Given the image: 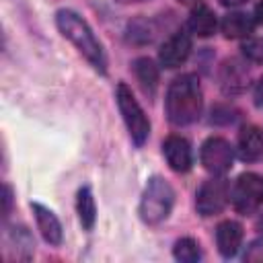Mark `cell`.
I'll use <instances>...</instances> for the list:
<instances>
[{
    "mask_svg": "<svg viewBox=\"0 0 263 263\" xmlns=\"http://www.w3.org/2000/svg\"><path fill=\"white\" fill-rule=\"evenodd\" d=\"M119 2H125L127 4V2H142V0H119Z\"/></svg>",
    "mask_w": 263,
    "mask_h": 263,
    "instance_id": "cell-24",
    "label": "cell"
},
{
    "mask_svg": "<svg viewBox=\"0 0 263 263\" xmlns=\"http://www.w3.org/2000/svg\"><path fill=\"white\" fill-rule=\"evenodd\" d=\"M173 255H175V259L181 261V263H195V261L201 259V251H199L197 240H193V238H189V236L179 238V240L175 242Z\"/></svg>",
    "mask_w": 263,
    "mask_h": 263,
    "instance_id": "cell-17",
    "label": "cell"
},
{
    "mask_svg": "<svg viewBox=\"0 0 263 263\" xmlns=\"http://www.w3.org/2000/svg\"><path fill=\"white\" fill-rule=\"evenodd\" d=\"M173 205H175V189L171 187V183L164 181L162 177H152L140 201V218L146 224L156 226L168 218Z\"/></svg>",
    "mask_w": 263,
    "mask_h": 263,
    "instance_id": "cell-3",
    "label": "cell"
},
{
    "mask_svg": "<svg viewBox=\"0 0 263 263\" xmlns=\"http://www.w3.org/2000/svg\"><path fill=\"white\" fill-rule=\"evenodd\" d=\"M245 2L247 0H220V4H224V6H240Z\"/></svg>",
    "mask_w": 263,
    "mask_h": 263,
    "instance_id": "cell-23",
    "label": "cell"
},
{
    "mask_svg": "<svg viewBox=\"0 0 263 263\" xmlns=\"http://www.w3.org/2000/svg\"><path fill=\"white\" fill-rule=\"evenodd\" d=\"M199 158H201V164L205 171H210L212 175H224L232 168L234 150L224 138L212 136L201 144Z\"/></svg>",
    "mask_w": 263,
    "mask_h": 263,
    "instance_id": "cell-6",
    "label": "cell"
},
{
    "mask_svg": "<svg viewBox=\"0 0 263 263\" xmlns=\"http://www.w3.org/2000/svg\"><path fill=\"white\" fill-rule=\"evenodd\" d=\"M245 80H247V74L240 70V66L236 62H226L224 64V74H222L224 86L230 82V90H238V88L245 86Z\"/></svg>",
    "mask_w": 263,
    "mask_h": 263,
    "instance_id": "cell-18",
    "label": "cell"
},
{
    "mask_svg": "<svg viewBox=\"0 0 263 263\" xmlns=\"http://www.w3.org/2000/svg\"><path fill=\"white\" fill-rule=\"evenodd\" d=\"M162 152L164 158L168 162V166L175 173H187L193 164V156H191V146L185 138L181 136H168L162 144Z\"/></svg>",
    "mask_w": 263,
    "mask_h": 263,
    "instance_id": "cell-9",
    "label": "cell"
},
{
    "mask_svg": "<svg viewBox=\"0 0 263 263\" xmlns=\"http://www.w3.org/2000/svg\"><path fill=\"white\" fill-rule=\"evenodd\" d=\"M31 208H33V214H35L37 228H39L41 236H43L49 245H53V247L62 245L64 232H62V224H60V220L55 218V214H53L51 210H47L45 205L37 203V201L31 203Z\"/></svg>",
    "mask_w": 263,
    "mask_h": 263,
    "instance_id": "cell-11",
    "label": "cell"
},
{
    "mask_svg": "<svg viewBox=\"0 0 263 263\" xmlns=\"http://www.w3.org/2000/svg\"><path fill=\"white\" fill-rule=\"evenodd\" d=\"M255 21L263 25V0H261V2L255 6Z\"/></svg>",
    "mask_w": 263,
    "mask_h": 263,
    "instance_id": "cell-22",
    "label": "cell"
},
{
    "mask_svg": "<svg viewBox=\"0 0 263 263\" xmlns=\"http://www.w3.org/2000/svg\"><path fill=\"white\" fill-rule=\"evenodd\" d=\"M220 27L228 39H240V37H249L253 33L255 21L245 12H228L222 18Z\"/></svg>",
    "mask_w": 263,
    "mask_h": 263,
    "instance_id": "cell-14",
    "label": "cell"
},
{
    "mask_svg": "<svg viewBox=\"0 0 263 263\" xmlns=\"http://www.w3.org/2000/svg\"><path fill=\"white\" fill-rule=\"evenodd\" d=\"M238 156L242 160H257L263 156V132L257 125H245L238 134Z\"/></svg>",
    "mask_w": 263,
    "mask_h": 263,
    "instance_id": "cell-12",
    "label": "cell"
},
{
    "mask_svg": "<svg viewBox=\"0 0 263 263\" xmlns=\"http://www.w3.org/2000/svg\"><path fill=\"white\" fill-rule=\"evenodd\" d=\"M55 25L60 29V33L101 72L105 74L107 70V58L103 51V45L99 43V39L95 37L92 29L86 25V21L82 16H78L74 10H60L55 14Z\"/></svg>",
    "mask_w": 263,
    "mask_h": 263,
    "instance_id": "cell-2",
    "label": "cell"
},
{
    "mask_svg": "<svg viewBox=\"0 0 263 263\" xmlns=\"http://www.w3.org/2000/svg\"><path fill=\"white\" fill-rule=\"evenodd\" d=\"M76 212H78L80 224L86 230H90L95 226V220H97V203H95V197H92L90 187H86V185L78 189V195H76Z\"/></svg>",
    "mask_w": 263,
    "mask_h": 263,
    "instance_id": "cell-16",
    "label": "cell"
},
{
    "mask_svg": "<svg viewBox=\"0 0 263 263\" xmlns=\"http://www.w3.org/2000/svg\"><path fill=\"white\" fill-rule=\"evenodd\" d=\"M245 261L249 263H263V238H257L249 245L245 253Z\"/></svg>",
    "mask_w": 263,
    "mask_h": 263,
    "instance_id": "cell-19",
    "label": "cell"
},
{
    "mask_svg": "<svg viewBox=\"0 0 263 263\" xmlns=\"http://www.w3.org/2000/svg\"><path fill=\"white\" fill-rule=\"evenodd\" d=\"M8 208H10V187H4V216H8Z\"/></svg>",
    "mask_w": 263,
    "mask_h": 263,
    "instance_id": "cell-21",
    "label": "cell"
},
{
    "mask_svg": "<svg viewBox=\"0 0 263 263\" xmlns=\"http://www.w3.org/2000/svg\"><path fill=\"white\" fill-rule=\"evenodd\" d=\"M230 199V187L226 179H208L197 189L195 208L201 216H214L224 210Z\"/></svg>",
    "mask_w": 263,
    "mask_h": 263,
    "instance_id": "cell-7",
    "label": "cell"
},
{
    "mask_svg": "<svg viewBox=\"0 0 263 263\" xmlns=\"http://www.w3.org/2000/svg\"><path fill=\"white\" fill-rule=\"evenodd\" d=\"M203 95L199 86V78L195 74H181L177 76L164 99L166 117L173 125H189L201 115Z\"/></svg>",
    "mask_w": 263,
    "mask_h": 263,
    "instance_id": "cell-1",
    "label": "cell"
},
{
    "mask_svg": "<svg viewBox=\"0 0 263 263\" xmlns=\"http://www.w3.org/2000/svg\"><path fill=\"white\" fill-rule=\"evenodd\" d=\"M134 72H136V78H138L140 86L144 88V92L154 95L156 86H158V68L154 66V62L150 58H138L134 62Z\"/></svg>",
    "mask_w": 263,
    "mask_h": 263,
    "instance_id": "cell-15",
    "label": "cell"
},
{
    "mask_svg": "<svg viewBox=\"0 0 263 263\" xmlns=\"http://www.w3.org/2000/svg\"><path fill=\"white\" fill-rule=\"evenodd\" d=\"M230 201L240 214L255 212L263 203V177L257 173H242L230 187Z\"/></svg>",
    "mask_w": 263,
    "mask_h": 263,
    "instance_id": "cell-5",
    "label": "cell"
},
{
    "mask_svg": "<svg viewBox=\"0 0 263 263\" xmlns=\"http://www.w3.org/2000/svg\"><path fill=\"white\" fill-rule=\"evenodd\" d=\"M255 103H257L259 107H263V78L259 80V84H257V88H255Z\"/></svg>",
    "mask_w": 263,
    "mask_h": 263,
    "instance_id": "cell-20",
    "label": "cell"
},
{
    "mask_svg": "<svg viewBox=\"0 0 263 263\" xmlns=\"http://www.w3.org/2000/svg\"><path fill=\"white\" fill-rule=\"evenodd\" d=\"M115 99H117V107H119V113L123 117V123L129 132V138L134 140L136 146H142L148 140V134H150V121H148L144 109L136 101L132 88L123 82L117 84Z\"/></svg>",
    "mask_w": 263,
    "mask_h": 263,
    "instance_id": "cell-4",
    "label": "cell"
},
{
    "mask_svg": "<svg viewBox=\"0 0 263 263\" xmlns=\"http://www.w3.org/2000/svg\"><path fill=\"white\" fill-rule=\"evenodd\" d=\"M216 245L222 257H234L242 245V226L234 220H224L216 228Z\"/></svg>",
    "mask_w": 263,
    "mask_h": 263,
    "instance_id": "cell-10",
    "label": "cell"
},
{
    "mask_svg": "<svg viewBox=\"0 0 263 263\" xmlns=\"http://www.w3.org/2000/svg\"><path fill=\"white\" fill-rule=\"evenodd\" d=\"M189 53H191V37L185 31H177L162 43L158 51V60L164 68H177L189 58Z\"/></svg>",
    "mask_w": 263,
    "mask_h": 263,
    "instance_id": "cell-8",
    "label": "cell"
},
{
    "mask_svg": "<svg viewBox=\"0 0 263 263\" xmlns=\"http://www.w3.org/2000/svg\"><path fill=\"white\" fill-rule=\"evenodd\" d=\"M187 25H189V31L195 33L197 37H210V35H214V31H216V27H218L214 10L208 8L205 4H197V6L191 10Z\"/></svg>",
    "mask_w": 263,
    "mask_h": 263,
    "instance_id": "cell-13",
    "label": "cell"
}]
</instances>
